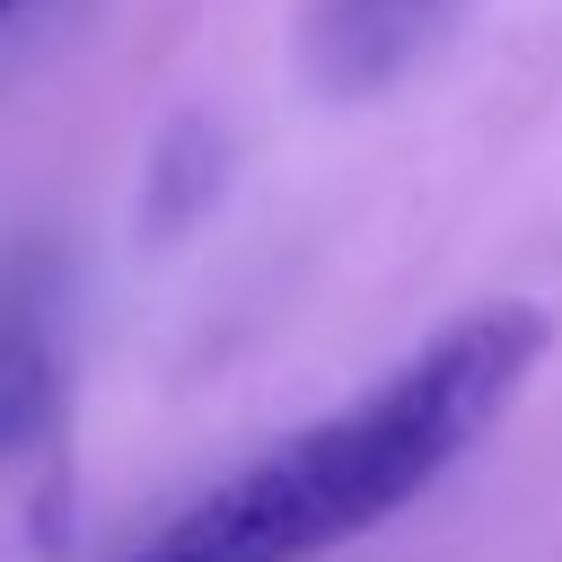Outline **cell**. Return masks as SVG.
Returning a JSON list of instances; mask_svg holds the SVG:
<instances>
[{"label":"cell","instance_id":"1","mask_svg":"<svg viewBox=\"0 0 562 562\" xmlns=\"http://www.w3.org/2000/svg\"><path fill=\"white\" fill-rule=\"evenodd\" d=\"M553 325L527 299H492L413 342L378 386L299 422L263 457L228 465L193 501H176L114 562H325L369 527L404 518L448 465H465L518 386L536 378Z\"/></svg>","mask_w":562,"mask_h":562},{"label":"cell","instance_id":"2","mask_svg":"<svg viewBox=\"0 0 562 562\" xmlns=\"http://www.w3.org/2000/svg\"><path fill=\"white\" fill-rule=\"evenodd\" d=\"M465 0H307L299 9V61L325 97H369L386 79H404Z\"/></svg>","mask_w":562,"mask_h":562},{"label":"cell","instance_id":"3","mask_svg":"<svg viewBox=\"0 0 562 562\" xmlns=\"http://www.w3.org/2000/svg\"><path fill=\"white\" fill-rule=\"evenodd\" d=\"M9 9H18V0H0V18H9Z\"/></svg>","mask_w":562,"mask_h":562}]
</instances>
